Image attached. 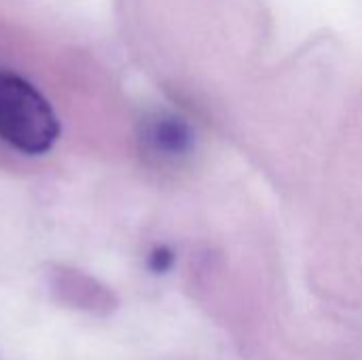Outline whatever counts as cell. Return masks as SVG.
<instances>
[{
	"label": "cell",
	"instance_id": "3",
	"mask_svg": "<svg viewBox=\"0 0 362 360\" xmlns=\"http://www.w3.org/2000/svg\"><path fill=\"white\" fill-rule=\"evenodd\" d=\"M151 269L155 272H165L170 265H172V252L168 248H157L153 255H151V261H148Z\"/></svg>",
	"mask_w": 362,
	"mask_h": 360
},
{
	"label": "cell",
	"instance_id": "1",
	"mask_svg": "<svg viewBox=\"0 0 362 360\" xmlns=\"http://www.w3.org/2000/svg\"><path fill=\"white\" fill-rule=\"evenodd\" d=\"M57 138L51 104L25 79L0 68V140L25 155H42Z\"/></svg>",
	"mask_w": 362,
	"mask_h": 360
},
{
	"label": "cell",
	"instance_id": "2",
	"mask_svg": "<svg viewBox=\"0 0 362 360\" xmlns=\"http://www.w3.org/2000/svg\"><path fill=\"white\" fill-rule=\"evenodd\" d=\"M144 142L157 157L180 159L187 157L193 149V132L187 121L172 115H163L148 121L144 129Z\"/></svg>",
	"mask_w": 362,
	"mask_h": 360
}]
</instances>
